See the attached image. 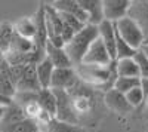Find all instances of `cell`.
Returning <instances> with one entry per match:
<instances>
[{
  "instance_id": "1",
  "label": "cell",
  "mask_w": 148,
  "mask_h": 132,
  "mask_svg": "<svg viewBox=\"0 0 148 132\" xmlns=\"http://www.w3.org/2000/svg\"><path fill=\"white\" fill-rule=\"evenodd\" d=\"M98 37H99V30H98V27L88 24L83 30H80L79 33L74 34V37L65 45L64 49H65L67 55L70 56L74 67L82 64L88 49Z\"/></svg>"
},
{
  "instance_id": "2",
  "label": "cell",
  "mask_w": 148,
  "mask_h": 132,
  "mask_svg": "<svg viewBox=\"0 0 148 132\" xmlns=\"http://www.w3.org/2000/svg\"><path fill=\"white\" fill-rule=\"evenodd\" d=\"M76 73L84 82L90 83V85H95V86H102L107 91L111 89V86H110V77H117L116 63L114 61H113V64L108 65V67L80 64L76 68Z\"/></svg>"
},
{
  "instance_id": "3",
  "label": "cell",
  "mask_w": 148,
  "mask_h": 132,
  "mask_svg": "<svg viewBox=\"0 0 148 132\" xmlns=\"http://www.w3.org/2000/svg\"><path fill=\"white\" fill-rule=\"evenodd\" d=\"M117 33L120 34V37L125 40L129 46H132L135 51H139L142 45L145 43V37L141 31V28L135 24L129 16H125L120 19L119 22L114 24Z\"/></svg>"
},
{
  "instance_id": "4",
  "label": "cell",
  "mask_w": 148,
  "mask_h": 132,
  "mask_svg": "<svg viewBox=\"0 0 148 132\" xmlns=\"http://www.w3.org/2000/svg\"><path fill=\"white\" fill-rule=\"evenodd\" d=\"M56 98V120L77 125V113L74 109V102L68 91L65 89H52Z\"/></svg>"
},
{
  "instance_id": "5",
  "label": "cell",
  "mask_w": 148,
  "mask_h": 132,
  "mask_svg": "<svg viewBox=\"0 0 148 132\" xmlns=\"http://www.w3.org/2000/svg\"><path fill=\"white\" fill-rule=\"evenodd\" d=\"M114 59L110 56L108 51L105 45L102 43V40L98 37L92 45L88 49V52H86L82 64H86V65H101V67H108L113 64Z\"/></svg>"
},
{
  "instance_id": "6",
  "label": "cell",
  "mask_w": 148,
  "mask_h": 132,
  "mask_svg": "<svg viewBox=\"0 0 148 132\" xmlns=\"http://www.w3.org/2000/svg\"><path fill=\"white\" fill-rule=\"evenodd\" d=\"M130 3V0H102L104 21L116 24L125 16H127Z\"/></svg>"
},
{
  "instance_id": "7",
  "label": "cell",
  "mask_w": 148,
  "mask_h": 132,
  "mask_svg": "<svg viewBox=\"0 0 148 132\" xmlns=\"http://www.w3.org/2000/svg\"><path fill=\"white\" fill-rule=\"evenodd\" d=\"M127 16L141 28L145 42L148 40V0H139V2H132Z\"/></svg>"
},
{
  "instance_id": "8",
  "label": "cell",
  "mask_w": 148,
  "mask_h": 132,
  "mask_svg": "<svg viewBox=\"0 0 148 132\" xmlns=\"http://www.w3.org/2000/svg\"><path fill=\"white\" fill-rule=\"evenodd\" d=\"M33 21L36 25V37H34V45L37 49L46 51V45L49 42L47 37V27H46V9L45 3H42L37 8L36 14L33 15Z\"/></svg>"
},
{
  "instance_id": "9",
  "label": "cell",
  "mask_w": 148,
  "mask_h": 132,
  "mask_svg": "<svg viewBox=\"0 0 148 132\" xmlns=\"http://www.w3.org/2000/svg\"><path fill=\"white\" fill-rule=\"evenodd\" d=\"M77 73L76 68H55L52 82H51V89H65L71 91L77 85Z\"/></svg>"
},
{
  "instance_id": "10",
  "label": "cell",
  "mask_w": 148,
  "mask_h": 132,
  "mask_svg": "<svg viewBox=\"0 0 148 132\" xmlns=\"http://www.w3.org/2000/svg\"><path fill=\"white\" fill-rule=\"evenodd\" d=\"M104 101L107 104L108 109H111L113 111L119 113V114H127L133 110V107L127 102L126 100V95L119 92L117 89H110L105 92V97H104Z\"/></svg>"
},
{
  "instance_id": "11",
  "label": "cell",
  "mask_w": 148,
  "mask_h": 132,
  "mask_svg": "<svg viewBox=\"0 0 148 132\" xmlns=\"http://www.w3.org/2000/svg\"><path fill=\"white\" fill-rule=\"evenodd\" d=\"M82 9L84 10L88 16L89 25L98 27L104 21V9H102V0H79Z\"/></svg>"
},
{
  "instance_id": "12",
  "label": "cell",
  "mask_w": 148,
  "mask_h": 132,
  "mask_svg": "<svg viewBox=\"0 0 148 132\" xmlns=\"http://www.w3.org/2000/svg\"><path fill=\"white\" fill-rule=\"evenodd\" d=\"M42 91L36 73V65H25L22 77L16 85V92H39Z\"/></svg>"
},
{
  "instance_id": "13",
  "label": "cell",
  "mask_w": 148,
  "mask_h": 132,
  "mask_svg": "<svg viewBox=\"0 0 148 132\" xmlns=\"http://www.w3.org/2000/svg\"><path fill=\"white\" fill-rule=\"evenodd\" d=\"M0 94L10 100H14L16 95V88L10 79V65L5 56L0 59Z\"/></svg>"
},
{
  "instance_id": "14",
  "label": "cell",
  "mask_w": 148,
  "mask_h": 132,
  "mask_svg": "<svg viewBox=\"0 0 148 132\" xmlns=\"http://www.w3.org/2000/svg\"><path fill=\"white\" fill-rule=\"evenodd\" d=\"M98 30H99V39L105 45L110 56L116 61V25L113 22L102 21L98 25Z\"/></svg>"
},
{
  "instance_id": "15",
  "label": "cell",
  "mask_w": 148,
  "mask_h": 132,
  "mask_svg": "<svg viewBox=\"0 0 148 132\" xmlns=\"http://www.w3.org/2000/svg\"><path fill=\"white\" fill-rule=\"evenodd\" d=\"M52 6L56 10L62 12V14H68V15L76 16L79 21H82L83 24L88 25V16H86L84 10L82 9L79 0H56V2L52 3Z\"/></svg>"
},
{
  "instance_id": "16",
  "label": "cell",
  "mask_w": 148,
  "mask_h": 132,
  "mask_svg": "<svg viewBox=\"0 0 148 132\" xmlns=\"http://www.w3.org/2000/svg\"><path fill=\"white\" fill-rule=\"evenodd\" d=\"M46 56L51 59V63L53 64L55 68H71V67H74L64 47H56V46L51 45L49 42L46 45Z\"/></svg>"
},
{
  "instance_id": "17",
  "label": "cell",
  "mask_w": 148,
  "mask_h": 132,
  "mask_svg": "<svg viewBox=\"0 0 148 132\" xmlns=\"http://www.w3.org/2000/svg\"><path fill=\"white\" fill-rule=\"evenodd\" d=\"M24 119H27V114L24 111V109L18 102L12 101V104L6 105V109H5V114H3V120H2V125H0V129L12 126L18 122H22Z\"/></svg>"
},
{
  "instance_id": "18",
  "label": "cell",
  "mask_w": 148,
  "mask_h": 132,
  "mask_svg": "<svg viewBox=\"0 0 148 132\" xmlns=\"http://www.w3.org/2000/svg\"><path fill=\"white\" fill-rule=\"evenodd\" d=\"M53 71H55V67H53V64L51 63V59H49L47 56L36 65L37 79H39V83H40L42 89H51V82H52Z\"/></svg>"
},
{
  "instance_id": "19",
  "label": "cell",
  "mask_w": 148,
  "mask_h": 132,
  "mask_svg": "<svg viewBox=\"0 0 148 132\" xmlns=\"http://www.w3.org/2000/svg\"><path fill=\"white\" fill-rule=\"evenodd\" d=\"M37 101L42 105V109L51 116L52 119L56 117V98L52 89H42L37 92Z\"/></svg>"
},
{
  "instance_id": "20",
  "label": "cell",
  "mask_w": 148,
  "mask_h": 132,
  "mask_svg": "<svg viewBox=\"0 0 148 132\" xmlns=\"http://www.w3.org/2000/svg\"><path fill=\"white\" fill-rule=\"evenodd\" d=\"M116 63V71L117 77H139V68L135 63L133 58H126V59H117Z\"/></svg>"
},
{
  "instance_id": "21",
  "label": "cell",
  "mask_w": 148,
  "mask_h": 132,
  "mask_svg": "<svg viewBox=\"0 0 148 132\" xmlns=\"http://www.w3.org/2000/svg\"><path fill=\"white\" fill-rule=\"evenodd\" d=\"M14 36H15L14 24L8 22V21L0 22V52H2L3 56L10 51V45H12V40H14Z\"/></svg>"
},
{
  "instance_id": "22",
  "label": "cell",
  "mask_w": 148,
  "mask_h": 132,
  "mask_svg": "<svg viewBox=\"0 0 148 132\" xmlns=\"http://www.w3.org/2000/svg\"><path fill=\"white\" fill-rule=\"evenodd\" d=\"M14 28H15V33L22 36L25 39H30L34 42V37H36V25H34V21H33V16H24V18H19L16 22H14Z\"/></svg>"
},
{
  "instance_id": "23",
  "label": "cell",
  "mask_w": 148,
  "mask_h": 132,
  "mask_svg": "<svg viewBox=\"0 0 148 132\" xmlns=\"http://www.w3.org/2000/svg\"><path fill=\"white\" fill-rule=\"evenodd\" d=\"M34 49H36V45L33 40L25 39L15 33L14 40H12V45H10V51L8 54H30Z\"/></svg>"
},
{
  "instance_id": "24",
  "label": "cell",
  "mask_w": 148,
  "mask_h": 132,
  "mask_svg": "<svg viewBox=\"0 0 148 132\" xmlns=\"http://www.w3.org/2000/svg\"><path fill=\"white\" fill-rule=\"evenodd\" d=\"M2 132H40L42 131V126L40 123L34 120V119H24L22 122H18L12 126H8V128H3L0 129Z\"/></svg>"
},
{
  "instance_id": "25",
  "label": "cell",
  "mask_w": 148,
  "mask_h": 132,
  "mask_svg": "<svg viewBox=\"0 0 148 132\" xmlns=\"http://www.w3.org/2000/svg\"><path fill=\"white\" fill-rule=\"evenodd\" d=\"M43 132H86V131L79 125L59 122V120H56V119H52V120L45 126Z\"/></svg>"
},
{
  "instance_id": "26",
  "label": "cell",
  "mask_w": 148,
  "mask_h": 132,
  "mask_svg": "<svg viewBox=\"0 0 148 132\" xmlns=\"http://www.w3.org/2000/svg\"><path fill=\"white\" fill-rule=\"evenodd\" d=\"M135 54H136V51L123 40L120 37V34L117 33V30H116V61H117V59L133 58Z\"/></svg>"
},
{
  "instance_id": "27",
  "label": "cell",
  "mask_w": 148,
  "mask_h": 132,
  "mask_svg": "<svg viewBox=\"0 0 148 132\" xmlns=\"http://www.w3.org/2000/svg\"><path fill=\"white\" fill-rule=\"evenodd\" d=\"M139 85H141L139 77H117L113 88L121 94H127L129 91H132L135 88H139Z\"/></svg>"
},
{
  "instance_id": "28",
  "label": "cell",
  "mask_w": 148,
  "mask_h": 132,
  "mask_svg": "<svg viewBox=\"0 0 148 132\" xmlns=\"http://www.w3.org/2000/svg\"><path fill=\"white\" fill-rule=\"evenodd\" d=\"M125 95H126L127 102L133 107V109H136V107H139V105H142L145 102V97H144V92H142L141 88H135V89L129 91Z\"/></svg>"
},
{
  "instance_id": "29",
  "label": "cell",
  "mask_w": 148,
  "mask_h": 132,
  "mask_svg": "<svg viewBox=\"0 0 148 132\" xmlns=\"http://www.w3.org/2000/svg\"><path fill=\"white\" fill-rule=\"evenodd\" d=\"M133 59H135V63H136V65H138V68H139L141 79L148 77V58L145 56V54L139 49V51H136Z\"/></svg>"
},
{
  "instance_id": "30",
  "label": "cell",
  "mask_w": 148,
  "mask_h": 132,
  "mask_svg": "<svg viewBox=\"0 0 148 132\" xmlns=\"http://www.w3.org/2000/svg\"><path fill=\"white\" fill-rule=\"evenodd\" d=\"M139 88L142 89L144 97H145V100H147V98H148V77L141 79V85H139Z\"/></svg>"
},
{
  "instance_id": "31",
  "label": "cell",
  "mask_w": 148,
  "mask_h": 132,
  "mask_svg": "<svg viewBox=\"0 0 148 132\" xmlns=\"http://www.w3.org/2000/svg\"><path fill=\"white\" fill-rule=\"evenodd\" d=\"M141 51H142V52L145 54V56L148 58V43H144V45H142V47H141Z\"/></svg>"
},
{
  "instance_id": "32",
  "label": "cell",
  "mask_w": 148,
  "mask_h": 132,
  "mask_svg": "<svg viewBox=\"0 0 148 132\" xmlns=\"http://www.w3.org/2000/svg\"><path fill=\"white\" fill-rule=\"evenodd\" d=\"M5 105H0V125H2V120H3V114H5Z\"/></svg>"
},
{
  "instance_id": "33",
  "label": "cell",
  "mask_w": 148,
  "mask_h": 132,
  "mask_svg": "<svg viewBox=\"0 0 148 132\" xmlns=\"http://www.w3.org/2000/svg\"><path fill=\"white\" fill-rule=\"evenodd\" d=\"M145 104H147V105H148V98H147V100H145Z\"/></svg>"
},
{
  "instance_id": "34",
  "label": "cell",
  "mask_w": 148,
  "mask_h": 132,
  "mask_svg": "<svg viewBox=\"0 0 148 132\" xmlns=\"http://www.w3.org/2000/svg\"><path fill=\"white\" fill-rule=\"evenodd\" d=\"M2 56H3V55H2V52H0V58H2Z\"/></svg>"
},
{
  "instance_id": "35",
  "label": "cell",
  "mask_w": 148,
  "mask_h": 132,
  "mask_svg": "<svg viewBox=\"0 0 148 132\" xmlns=\"http://www.w3.org/2000/svg\"><path fill=\"white\" fill-rule=\"evenodd\" d=\"M145 43H148V40H147V42H145Z\"/></svg>"
},
{
  "instance_id": "36",
  "label": "cell",
  "mask_w": 148,
  "mask_h": 132,
  "mask_svg": "<svg viewBox=\"0 0 148 132\" xmlns=\"http://www.w3.org/2000/svg\"><path fill=\"white\" fill-rule=\"evenodd\" d=\"M2 58H3V56H2ZM2 58H0V59H2Z\"/></svg>"
},
{
  "instance_id": "37",
  "label": "cell",
  "mask_w": 148,
  "mask_h": 132,
  "mask_svg": "<svg viewBox=\"0 0 148 132\" xmlns=\"http://www.w3.org/2000/svg\"><path fill=\"white\" fill-rule=\"evenodd\" d=\"M40 132H43V131H40Z\"/></svg>"
}]
</instances>
